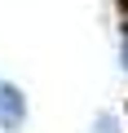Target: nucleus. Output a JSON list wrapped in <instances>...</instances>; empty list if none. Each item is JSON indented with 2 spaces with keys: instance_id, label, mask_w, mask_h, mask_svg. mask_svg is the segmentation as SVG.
I'll return each mask as SVG.
<instances>
[{
  "instance_id": "obj_1",
  "label": "nucleus",
  "mask_w": 128,
  "mask_h": 133,
  "mask_svg": "<svg viewBox=\"0 0 128 133\" xmlns=\"http://www.w3.org/2000/svg\"><path fill=\"white\" fill-rule=\"evenodd\" d=\"M22 93L13 89V84H0V115H5V124L13 129V124H22Z\"/></svg>"
},
{
  "instance_id": "obj_2",
  "label": "nucleus",
  "mask_w": 128,
  "mask_h": 133,
  "mask_svg": "<svg viewBox=\"0 0 128 133\" xmlns=\"http://www.w3.org/2000/svg\"><path fill=\"white\" fill-rule=\"evenodd\" d=\"M124 62H128V44H124Z\"/></svg>"
}]
</instances>
